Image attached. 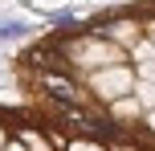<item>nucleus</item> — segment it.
<instances>
[{"mask_svg":"<svg viewBox=\"0 0 155 151\" xmlns=\"http://www.w3.org/2000/svg\"><path fill=\"white\" fill-rule=\"evenodd\" d=\"M33 82H37L41 98H45V102H53V106H86V90H82V82H78L70 70L33 74Z\"/></svg>","mask_w":155,"mask_h":151,"instance_id":"f257e3e1","label":"nucleus"},{"mask_svg":"<svg viewBox=\"0 0 155 151\" xmlns=\"http://www.w3.org/2000/svg\"><path fill=\"white\" fill-rule=\"evenodd\" d=\"M45 21L53 25V29H78V12L74 8H57V12H49Z\"/></svg>","mask_w":155,"mask_h":151,"instance_id":"f03ea898","label":"nucleus"},{"mask_svg":"<svg viewBox=\"0 0 155 151\" xmlns=\"http://www.w3.org/2000/svg\"><path fill=\"white\" fill-rule=\"evenodd\" d=\"M12 37H29V25H21V21L0 25V41H12Z\"/></svg>","mask_w":155,"mask_h":151,"instance_id":"7ed1b4c3","label":"nucleus"},{"mask_svg":"<svg viewBox=\"0 0 155 151\" xmlns=\"http://www.w3.org/2000/svg\"><path fill=\"white\" fill-rule=\"evenodd\" d=\"M0 25H4V21H0Z\"/></svg>","mask_w":155,"mask_h":151,"instance_id":"20e7f679","label":"nucleus"}]
</instances>
